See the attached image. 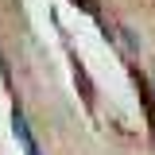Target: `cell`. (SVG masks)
Returning a JSON list of instances; mask_svg holds the SVG:
<instances>
[{"instance_id":"6da1fadb","label":"cell","mask_w":155,"mask_h":155,"mask_svg":"<svg viewBox=\"0 0 155 155\" xmlns=\"http://www.w3.org/2000/svg\"><path fill=\"white\" fill-rule=\"evenodd\" d=\"M12 124H16V136H19V143H23V151H27V155H39V143L31 140V132H27V120H23V113L12 116Z\"/></svg>"}]
</instances>
